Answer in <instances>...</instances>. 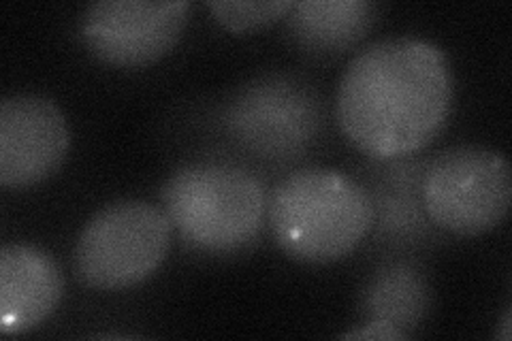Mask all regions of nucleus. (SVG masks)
Instances as JSON below:
<instances>
[{
    "mask_svg": "<svg viewBox=\"0 0 512 341\" xmlns=\"http://www.w3.org/2000/svg\"><path fill=\"white\" fill-rule=\"evenodd\" d=\"M451 60L419 37L382 39L348 62L335 94L344 137L374 160L406 158L444 131L453 111Z\"/></svg>",
    "mask_w": 512,
    "mask_h": 341,
    "instance_id": "f257e3e1",
    "label": "nucleus"
},
{
    "mask_svg": "<svg viewBox=\"0 0 512 341\" xmlns=\"http://www.w3.org/2000/svg\"><path fill=\"white\" fill-rule=\"evenodd\" d=\"M165 214L190 250L231 256L252 248L267 218V188L231 158L205 156L175 169L160 188Z\"/></svg>",
    "mask_w": 512,
    "mask_h": 341,
    "instance_id": "f03ea898",
    "label": "nucleus"
},
{
    "mask_svg": "<svg viewBox=\"0 0 512 341\" xmlns=\"http://www.w3.org/2000/svg\"><path fill=\"white\" fill-rule=\"evenodd\" d=\"M267 220L278 246L306 265L338 263L372 233L367 188L338 169L303 167L271 190Z\"/></svg>",
    "mask_w": 512,
    "mask_h": 341,
    "instance_id": "7ed1b4c3",
    "label": "nucleus"
},
{
    "mask_svg": "<svg viewBox=\"0 0 512 341\" xmlns=\"http://www.w3.org/2000/svg\"><path fill=\"white\" fill-rule=\"evenodd\" d=\"M318 90L293 73H265L239 86L220 111V128L239 152L267 162L308 154L325 131Z\"/></svg>",
    "mask_w": 512,
    "mask_h": 341,
    "instance_id": "20e7f679",
    "label": "nucleus"
},
{
    "mask_svg": "<svg viewBox=\"0 0 512 341\" xmlns=\"http://www.w3.org/2000/svg\"><path fill=\"white\" fill-rule=\"evenodd\" d=\"M173 226L163 207L139 199L109 203L84 224L73 265L94 290H124L148 280L171 248Z\"/></svg>",
    "mask_w": 512,
    "mask_h": 341,
    "instance_id": "39448f33",
    "label": "nucleus"
},
{
    "mask_svg": "<svg viewBox=\"0 0 512 341\" xmlns=\"http://www.w3.org/2000/svg\"><path fill=\"white\" fill-rule=\"evenodd\" d=\"M421 199L429 220L457 237H478L508 216L510 162L485 145H453L425 162Z\"/></svg>",
    "mask_w": 512,
    "mask_h": 341,
    "instance_id": "423d86ee",
    "label": "nucleus"
},
{
    "mask_svg": "<svg viewBox=\"0 0 512 341\" xmlns=\"http://www.w3.org/2000/svg\"><path fill=\"white\" fill-rule=\"evenodd\" d=\"M190 9L188 0H99L79 18V39L111 67L141 69L173 50Z\"/></svg>",
    "mask_w": 512,
    "mask_h": 341,
    "instance_id": "0eeeda50",
    "label": "nucleus"
},
{
    "mask_svg": "<svg viewBox=\"0 0 512 341\" xmlns=\"http://www.w3.org/2000/svg\"><path fill=\"white\" fill-rule=\"evenodd\" d=\"M71 148L69 122L56 101L13 94L0 103V186L24 190L52 177Z\"/></svg>",
    "mask_w": 512,
    "mask_h": 341,
    "instance_id": "6e6552de",
    "label": "nucleus"
},
{
    "mask_svg": "<svg viewBox=\"0 0 512 341\" xmlns=\"http://www.w3.org/2000/svg\"><path fill=\"white\" fill-rule=\"evenodd\" d=\"M425 162L410 156L376 160L361 182L374 205V239L384 250L406 252L427 248L444 231L429 220L421 199Z\"/></svg>",
    "mask_w": 512,
    "mask_h": 341,
    "instance_id": "1a4fd4ad",
    "label": "nucleus"
},
{
    "mask_svg": "<svg viewBox=\"0 0 512 341\" xmlns=\"http://www.w3.org/2000/svg\"><path fill=\"white\" fill-rule=\"evenodd\" d=\"M64 280L56 258L30 243L0 250V329L22 335L50 318L62 299Z\"/></svg>",
    "mask_w": 512,
    "mask_h": 341,
    "instance_id": "9d476101",
    "label": "nucleus"
},
{
    "mask_svg": "<svg viewBox=\"0 0 512 341\" xmlns=\"http://www.w3.org/2000/svg\"><path fill=\"white\" fill-rule=\"evenodd\" d=\"M370 0H299L286 13L291 41L308 54H340L363 41L378 22Z\"/></svg>",
    "mask_w": 512,
    "mask_h": 341,
    "instance_id": "9b49d317",
    "label": "nucleus"
},
{
    "mask_svg": "<svg viewBox=\"0 0 512 341\" xmlns=\"http://www.w3.org/2000/svg\"><path fill=\"white\" fill-rule=\"evenodd\" d=\"M359 305L365 322L389 324L410 337L429 314V275L412 258L395 256L367 278Z\"/></svg>",
    "mask_w": 512,
    "mask_h": 341,
    "instance_id": "f8f14e48",
    "label": "nucleus"
},
{
    "mask_svg": "<svg viewBox=\"0 0 512 341\" xmlns=\"http://www.w3.org/2000/svg\"><path fill=\"white\" fill-rule=\"evenodd\" d=\"M293 3L295 0H212L207 7L218 24L242 35L284 20Z\"/></svg>",
    "mask_w": 512,
    "mask_h": 341,
    "instance_id": "ddd939ff",
    "label": "nucleus"
},
{
    "mask_svg": "<svg viewBox=\"0 0 512 341\" xmlns=\"http://www.w3.org/2000/svg\"><path fill=\"white\" fill-rule=\"evenodd\" d=\"M342 339H408V337L402 331L389 327V324L365 322L363 327L344 333Z\"/></svg>",
    "mask_w": 512,
    "mask_h": 341,
    "instance_id": "4468645a",
    "label": "nucleus"
},
{
    "mask_svg": "<svg viewBox=\"0 0 512 341\" xmlns=\"http://www.w3.org/2000/svg\"><path fill=\"white\" fill-rule=\"evenodd\" d=\"M510 310H506L504 312V320H502V333H500V337H502V341H510Z\"/></svg>",
    "mask_w": 512,
    "mask_h": 341,
    "instance_id": "2eb2a0df",
    "label": "nucleus"
}]
</instances>
